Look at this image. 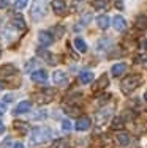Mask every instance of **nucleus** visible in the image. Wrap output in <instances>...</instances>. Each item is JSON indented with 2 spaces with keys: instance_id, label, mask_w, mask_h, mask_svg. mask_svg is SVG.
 Returning a JSON list of instances; mask_svg holds the SVG:
<instances>
[{
  "instance_id": "f8f14e48",
  "label": "nucleus",
  "mask_w": 147,
  "mask_h": 148,
  "mask_svg": "<svg viewBox=\"0 0 147 148\" xmlns=\"http://www.w3.org/2000/svg\"><path fill=\"white\" fill-rule=\"evenodd\" d=\"M13 128L16 129L17 132H21V136H26V134H29V131H30V125L27 121H14L13 123Z\"/></svg>"
},
{
  "instance_id": "f257e3e1",
  "label": "nucleus",
  "mask_w": 147,
  "mask_h": 148,
  "mask_svg": "<svg viewBox=\"0 0 147 148\" xmlns=\"http://www.w3.org/2000/svg\"><path fill=\"white\" fill-rule=\"evenodd\" d=\"M142 76L141 74H130V76H125L122 79V84H120V90L124 95H131L136 88H139L142 84Z\"/></svg>"
},
{
  "instance_id": "b1692460",
  "label": "nucleus",
  "mask_w": 147,
  "mask_h": 148,
  "mask_svg": "<svg viewBox=\"0 0 147 148\" xmlns=\"http://www.w3.org/2000/svg\"><path fill=\"white\" fill-rule=\"evenodd\" d=\"M93 6L97 10H104L108 6V0H93Z\"/></svg>"
},
{
  "instance_id": "2eb2a0df",
  "label": "nucleus",
  "mask_w": 147,
  "mask_h": 148,
  "mask_svg": "<svg viewBox=\"0 0 147 148\" xmlns=\"http://www.w3.org/2000/svg\"><path fill=\"white\" fill-rule=\"evenodd\" d=\"M112 25L117 32H125L127 30V21H125L122 16H115L112 19Z\"/></svg>"
},
{
  "instance_id": "bb28decb",
  "label": "nucleus",
  "mask_w": 147,
  "mask_h": 148,
  "mask_svg": "<svg viewBox=\"0 0 147 148\" xmlns=\"http://www.w3.org/2000/svg\"><path fill=\"white\" fill-rule=\"evenodd\" d=\"M62 128H63V131H71V121L70 120H63L62 121Z\"/></svg>"
},
{
  "instance_id": "e433bc0d",
  "label": "nucleus",
  "mask_w": 147,
  "mask_h": 148,
  "mask_svg": "<svg viewBox=\"0 0 147 148\" xmlns=\"http://www.w3.org/2000/svg\"><path fill=\"white\" fill-rule=\"evenodd\" d=\"M0 54H2V49H0Z\"/></svg>"
},
{
  "instance_id": "a878e982",
  "label": "nucleus",
  "mask_w": 147,
  "mask_h": 148,
  "mask_svg": "<svg viewBox=\"0 0 147 148\" xmlns=\"http://www.w3.org/2000/svg\"><path fill=\"white\" fill-rule=\"evenodd\" d=\"M14 3H16V8L22 10V8H26V6H27L29 0H14Z\"/></svg>"
},
{
  "instance_id": "f704fd0d",
  "label": "nucleus",
  "mask_w": 147,
  "mask_h": 148,
  "mask_svg": "<svg viewBox=\"0 0 147 148\" xmlns=\"http://www.w3.org/2000/svg\"><path fill=\"white\" fill-rule=\"evenodd\" d=\"M144 101L147 103V90H146V93H144Z\"/></svg>"
},
{
  "instance_id": "a211bd4d",
  "label": "nucleus",
  "mask_w": 147,
  "mask_h": 148,
  "mask_svg": "<svg viewBox=\"0 0 147 148\" xmlns=\"http://www.w3.org/2000/svg\"><path fill=\"white\" fill-rule=\"evenodd\" d=\"M109 22H111V19L108 14H101V16L97 17V25L100 27L101 30H106L108 27H109Z\"/></svg>"
},
{
  "instance_id": "7c9ffc66",
  "label": "nucleus",
  "mask_w": 147,
  "mask_h": 148,
  "mask_svg": "<svg viewBox=\"0 0 147 148\" xmlns=\"http://www.w3.org/2000/svg\"><path fill=\"white\" fill-rule=\"evenodd\" d=\"M141 47L144 49V51H147V40H142L141 41Z\"/></svg>"
},
{
  "instance_id": "412c9836",
  "label": "nucleus",
  "mask_w": 147,
  "mask_h": 148,
  "mask_svg": "<svg viewBox=\"0 0 147 148\" xmlns=\"http://www.w3.org/2000/svg\"><path fill=\"white\" fill-rule=\"evenodd\" d=\"M75 47L78 49L79 52H82V54H86V52H87V49H89V47H87V43L82 40V38H79V36L75 40Z\"/></svg>"
},
{
  "instance_id": "cd10ccee",
  "label": "nucleus",
  "mask_w": 147,
  "mask_h": 148,
  "mask_svg": "<svg viewBox=\"0 0 147 148\" xmlns=\"http://www.w3.org/2000/svg\"><path fill=\"white\" fill-rule=\"evenodd\" d=\"M90 19H92V14H90V13H86V17H82V24L87 25V24L90 22Z\"/></svg>"
},
{
  "instance_id": "7ed1b4c3",
  "label": "nucleus",
  "mask_w": 147,
  "mask_h": 148,
  "mask_svg": "<svg viewBox=\"0 0 147 148\" xmlns=\"http://www.w3.org/2000/svg\"><path fill=\"white\" fill-rule=\"evenodd\" d=\"M49 137H51V129H48V128H37V129H33L32 142L41 143V142H46Z\"/></svg>"
},
{
  "instance_id": "2f4dec72",
  "label": "nucleus",
  "mask_w": 147,
  "mask_h": 148,
  "mask_svg": "<svg viewBox=\"0 0 147 148\" xmlns=\"http://www.w3.org/2000/svg\"><path fill=\"white\" fill-rule=\"evenodd\" d=\"M3 132H5V125L0 121V134H3Z\"/></svg>"
},
{
  "instance_id": "72a5a7b5",
  "label": "nucleus",
  "mask_w": 147,
  "mask_h": 148,
  "mask_svg": "<svg viewBox=\"0 0 147 148\" xmlns=\"http://www.w3.org/2000/svg\"><path fill=\"white\" fill-rule=\"evenodd\" d=\"M11 99H13V96H11V95H8V96H6L3 101H11Z\"/></svg>"
},
{
  "instance_id": "0eeeda50",
  "label": "nucleus",
  "mask_w": 147,
  "mask_h": 148,
  "mask_svg": "<svg viewBox=\"0 0 147 148\" xmlns=\"http://www.w3.org/2000/svg\"><path fill=\"white\" fill-rule=\"evenodd\" d=\"M30 79L37 84H46L48 82V71H44V69H37V71H33L30 74Z\"/></svg>"
},
{
  "instance_id": "ddd939ff",
  "label": "nucleus",
  "mask_w": 147,
  "mask_h": 148,
  "mask_svg": "<svg viewBox=\"0 0 147 148\" xmlns=\"http://www.w3.org/2000/svg\"><path fill=\"white\" fill-rule=\"evenodd\" d=\"M38 40H40V43L44 46V47H48V46H51L54 43V36H52L49 32H40L38 33Z\"/></svg>"
},
{
  "instance_id": "9b49d317",
  "label": "nucleus",
  "mask_w": 147,
  "mask_h": 148,
  "mask_svg": "<svg viewBox=\"0 0 147 148\" xmlns=\"http://www.w3.org/2000/svg\"><path fill=\"white\" fill-rule=\"evenodd\" d=\"M135 29L139 32H146L147 30V16L146 14H138L135 19Z\"/></svg>"
},
{
  "instance_id": "423d86ee",
  "label": "nucleus",
  "mask_w": 147,
  "mask_h": 148,
  "mask_svg": "<svg viewBox=\"0 0 147 148\" xmlns=\"http://www.w3.org/2000/svg\"><path fill=\"white\" fill-rule=\"evenodd\" d=\"M128 71V65L127 63H115L112 65V68H111V74H112V77H122L125 76Z\"/></svg>"
},
{
  "instance_id": "aec40b11",
  "label": "nucleus",
  "mask_w": 147,
  "mask_h": 148,
  "mask_svg": "<svg viewBox=\"0 0 147 148\" xmlns=\"http://www.w3.org/2000/svg\"><path fill=\"white\" fill-rule=\"evenodd\" d=\"M65 112L68 115H71V117H78V115H81V109L78 107V106H75L71 103V106H65Z\"/></svg>"
},
{
  "instance_id": "f3484780",
  "label": "nucleus",
  "mask_w": 147,
  "mask_h": 148,
  "mask_svg": "<svg viewBox=\"0 0 147 148\" xmlns=\"http://www.w3.org/2000/svg\"><path fill=\"white\" fill-rule=\"evenodd\" d=\"M115 140H117V143H119L120 147H127L128 143H130V134L119 131L117 134H115Z\"/></svg>"
},
{
  "instance_id": "c9c22d12",
  "label": "nucleus",
  "mask_w": 147,
  "mask_h": 148,
  "mask_svg": "<svg viewBox=\"0 0 147 148\" xmlns=\"http://www.w3.org/2000/svg\"><path fill=\"white\" fill-rule=\"evenodd\" d=\"M2 88H3V85H0V90H2Z\"/></svg>"
},
{
  "instance_id": "c756f323",
  "label": "nucleus",
  "mask_w": 147,
  "mask_h": 148,
  "mask_svg": "<svg viewBox=\"0 0 147 148\" xmlns=\"http://www.w3.org/2000/svg\"><path fill=\"white\" fill-rule=\"evenodd\" d=\"M5 112H6V106H5V103H0V115L5 114Z\"/></svg>"
},
{
  "instance_id": "6e6552de",
  "label": "nucleus",
  "mask_w": 147,
  "mask_h": 148,
  "mask_svg": "<svg viewBox=\"0 0 147 148\" xmlns=\"http://www.w3.org/2000/svg\"><path fill=\"white\" fill-rule=\"evenodd\" d=\"M108 85H109V76L104 73V74H101V76L97 79V84L93 85V91H101V90L106 88Z\"/></svg>"
},
{
  "instance_id": "393cba45",
  "label": "nucleus",
  "mask_w": 147,
  "mask_h": 148,
  "mask_svg": "<svg viewBox=\"0 0 147 148\" xmlns=\"http://www.w3.org/2000/svg\"><path fill=\"white\" fill-rule=\"evenodd\" d=\"M111 126H112V129H119L120 126H124V118H115Z\"/></svg>"
},
{
  "instance_id": "6ab92c4d",
  "label": "nucleus",
  "mask_w": 147,
  "mask_h": 148,
  "mask_svg": "<svg viewBox=\"0 0 147 148\" xmlns=\"http://www.w3.org/2000/svg\"><path fill=\"white\" fill-rule=\"evenodd\" d=\"M11 25H14L16 29H19V30H24V29H26V22H24L22 16H19V14L13 16V19H11Z\"/></svg>"
},
{
  "instance_id": "c85d7f7f",
  "label": "nucleus",
  "mask_w": 147,
  "mask_h": 148,
  "mask_svg": "<svg viewBox=\"0 0 147 148\" xmlns=\"http://www.w3.org/2000/svg\"><path fill=\"white\" fill-rule=\"evenodd\" d=\"M8 5H10V0H0V10L8 8Z\"/></svg>"
},
{
  "instance_id": "473e14b6",
  "label": "nucleus",
  "mask_w": 147,
  "mask_h": 148,
  "mask_svg": "<svg viewBox=\"0 0 147 148\" xmlns=\"http://www.w3.org/2000/svg\"><path fill=\"white\" fill-rule=\"evenodd\" d=\"M14 148H24L22 143H14Z\"/></svg>"
},
{
  "instance_id": "20e7f679",
  "label": "nucleus",
  "mask_w": 147,
  "mask_h": 148,
  "mask_svg": "<svg viewBox=\"0 0 147 148\" xmlns=\"http://www.w3.org/2000/svg\"><path fill=\"white\" fill-rule=\"evenodd\" d=\"M111 117H112V109H111V107H103V109H100V110L97 112V115H95L98 125H103V123L109 121Z\"/></svg>"
},
{
  "instance_id": "4be33fe9",
  "label": "nucleus",
  "mask_w": 147,
  "mask_h": 148,
  "mask_svg": "<svg viewBox=\"0 0 147 148\" xmlns=\"http://www.w3.org/2000/svg\"><path fill=\"white\" fill-rule=\"evenodd\" d=\"M79 80H81V84H90L93 80V73L92 71H82L79 74Z\"/></svg>"
},
{
  "instance_id": "39448f33",
  "label": "nucleus",
  "mask_w": 147,
  "mask_h": 148,
  "mask_svg": "<svg viewBox=\"0 0 147 148\" xmlns=\"http://www.w3.org/2000/svg\"><path fill=\"white\" fill-rule=\"evenodd\" d=\"M0 76L5 77V79H10V77H13V76H17V68L14 65H11V63L3 65L2 68H0Z\"/></svg>"
},
{
  "instance_id": "9d476101",
  "label": "nucleus",
  "mask_w": 147,
  "mask_h": 148,
  "mask_svg": "<svg viewBox=\"0 0 147 148\" xmlns=\"http://www.w3.org/2000/svg\"><path fill=\"white\" fill-rule=\"evenodd\" d=\"M54 84H57L59 87L68 85V76L65 71H55L54 73Z\"/></svg>"
},
{
  "instance_id": "5701e85b",
  "label": "nucleus",
  "mask_w": 147,
  "mask_h": 148,
  "mask_svg": "<svg viewBox=\"0 0 147 148\" xmlns=\"http://www.w3.org/2000/svg\"><path fill=\"white\" fill-rule=\"evenodd\" d=\"M38 54H40L41 57L46 60L49 65H55V60H54L55 55H54V54H51V52H48V51H38Z\"/></svg>"
},
{
  "instance_id": "dca6fc26",
  "label": "nucleus",
  "mask_w": 147,
  "mask_h": 148,
  "mask_svg": "<svg viewBox=\"0 0 147 148\" xmlns=\"http://www.w3.org/2000/svg\"><path fill=\"white\" fill-rule=\"evenodd\" d=\"M90 125H92V121H90L89 117H81L76 121V129L78 131H87L90 128Z\"/></svg>"
},
{
  "instance_id": "4468645a",
  "label": "nucleus",
  "mask_w": 147,
  "mask_h": 148,
  "mask_svg": "<svg viewBox=\"0 0 147 148\" xmlns=\"http://www.w3.org/2000/svg\"><path fill=\"white\" fill-rule=\"evenodd\" d=\"M30 109H32V103H30V101H21L14 109V115L27 114V112H30Z\"/></svg>"
},
{
  "instance_id": "f03ea898",
  "label": "nucleus",
  "mask_w": 147,
  "mask_h": 148,
  "mask_svg": "<svg viewBox=\"0 0 147 148\" xmlns=\"http://www.w3.org/2000/svg\"><path fill=\"white\" fill-rule=\"evenodd\" d=\"M46 2L48 0H33L32 8H30V16L35 22H40L46 14Z\"/></svg>"
},
{
  "instance_id": "1a4fd4ad",
  "label": "nucleus",
  "mask_w": 147,
  "mask_h": 148,
  "mask_svg": "<svg viewBox=\"0 0 147 148\" xmlns=\"http://www.w3.org/2000/svg\"><path fill=\"white\" fill-rule=\"evenodd\" d=\"M52 10H54V13L57 16H63L66 13V3L65 0H52Z\"/></svg>"
}]
</instances>
